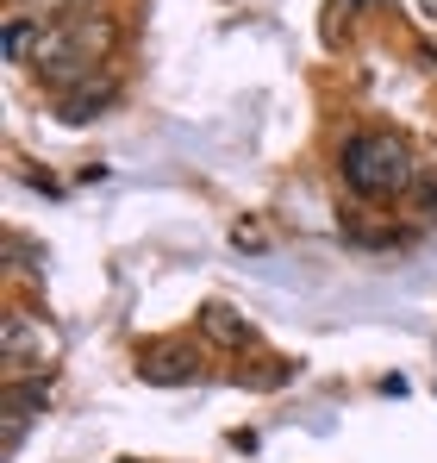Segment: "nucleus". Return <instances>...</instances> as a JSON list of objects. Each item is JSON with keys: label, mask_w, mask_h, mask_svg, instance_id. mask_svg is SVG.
I'll return each mask as SVG.
<instances>
[{"label": "nucleus", "mask_w": 437, "mask_h": 463, "mask_svg": "<svg viewBox=\"0 0 437 463\" xmlns=\"http://www.w3.org/2000/svg\"><path fill=\"white\" fill-rule=\"evenodd\" d=\"M119 44V25L113 19H94V13H70L51 38H44V51H38V81L44 88H57V94H70L81 81H94V70L107 63V51Z\"/></svg>", "instance_id": "1"}, {"label": "nucleus", "mask_w": 437, "mask_h": 463, "mask_svg": "<svg viewBox=\"0 0 437 463\" xmlns=\"http://www.w3.org/2000/svg\"><path fill=\"white\" fill-rule=\"evenodd\" d=\"M338 169H344V182L357 194H368V201H387V194H406L413 188V151L394 132H357V138H344Z\"/></svg>", "instance_id": "2"}, {"label": "nucleus", "mask_w": 437, "mask_h": 463, "mask_svg": "<svg viewBox=\"0 0 437 463\" xmlns=\"http://www.w3.org/2000/svg\"><path fill=\"white\" fill-rule=\"evenodd\" d=\"M57 351H63V338H57L51 326L25 319V313H6V319H0V357H6V376H25V370L44 376V364H51Z\"/></svg>", "instance_id": "3"}, {"label": "nucleus", "mask_w": 437, "mask_h": 463, "mask_svg": "<svg viewBox=\"0 0 437 463\" xmlns=\"http://www.w3.org/2000/svg\"><path fill=\"white\" fill-rule=\"evenodd\" d=\"M138 383L150 388H188L200 383V357H194V345H144L138 351Z\"/></svg>", "instance_id": "4"}, {"label": "nucleus", "mask_w": 437, "mask_h": 463, "mask_svg": "<svg viewBox=\"0 0 437 463\" xmlns=\"http://www.w3.org/2000/svg\"><path fill=\"white\" fill-rule=\"evenodd\" d=\"M113 100H119V81H113V76L81 81V88H70V94L57 100V119H63V126H88V119H100Z\"/></svg>", "instance_id": "5"}, {"label": "nucleus", "mask_w": 437, "mask_h": 463, "mask_svg": "<svg viewBox=\"0 0 437 463\" xmlns=\"http://www.w3.org/2000/svg\"><path fill=\"white\" fill-rule=\"evenodd\" d=\"M200 332H207L213 345H225V351H250V345H256V326L237 307H225V301H207V307H200Z\"/></svg>", "instance_id": "6"}, {"label": "nucleus", "mask_w": 437, "mask_h": 463, "mask_svg": "<svg viewBox=\"0 0 437 463\" xmlns=\"http://www.w3.org/2000/svg\"><path fill=\"white\" fill-rule=\"evenodd\" d=\"M51 407V376H6V420H32Z\"/></svg>", "instance_id": "7"}, {"label": "nucleus", "mask_w": 437, "mask_h": 463, "mask_svg": "<svg viewBox=\"0 0 437 463\" xmlns=\"http://www.w3.org/2000/svg\"><path fill=\"white\" fill-rule=\"evenodd\" d=\"M6 63H38V51H44V25L38 19H6Z\"/></svg>", "instance_id": "8"}, {"label": "nucleus", "mask_w": 437, "mask_h": 463, "mask_svg": "<svg viewBox=\"0 0 437 463\" xmlns=\"http://www.w3.org/2000/svg\"><path fill=\"white\" fill-rule=\"evenodd\" d=\"M293 376V364L288 357H269V370H256V388H282Z\"/></svg>", "instance_id": "9"}, {"label": "nucleus", "mask_w": 437, "mask_h": 463, "mask_svg": "<svg viewBox=\"0 0 437 463\" xmlns=\"http://www.w3.org/2000/svg\"><path fill=\"white\" fill-rule=\"evenodd\" d=\"M6 250H13V257H25V269H32V276H38V269H44V263H51V257H44V250H32V244H25V238H19V232H13V238H6Z\"/></svg>", "instance_id": "10"}, {"label": "nucleus", "mask_w": 437, "mask_h": 463, "mask_svg": "<svg viewBox=\"0 0 437 463\" xmlns=\"http://www.w3.org/2000/svg\"><path fill=\"white\" fill-rule=\"evenodd\" d=\"M231 244H237V250H263V232H256V226H237V232H231Z\"/></svg>", "instance_id": "11"}, {"label": "nucleus", "mask_w": 437, "mask_h": 463, "mask_svg": "<svg viewBox=\"0 0 437 463\" xmlns=\"http://www.w3.org/2000/svg\"><path fill=\"white\" fill-rule=\"evenodd\" d=\"M419 13H425V19H432V25H437V0H419Z\"/></svg>", "instance_id": "12"}, {"label": "nucleus", "mask_w": 437, "mask_h": 463, "mask_svg": "<svg viewBox=\"0 0 437 463\" xmlns=\"http://www.w3.org/2000/svg\"><path fill=\"white\" fill-rule=\"evenodd\" d=\"M70 6H81V0H70Z\"/></svg>", "instance_id": "13"}]
</instances>
